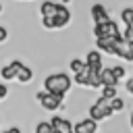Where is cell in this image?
Returning a JSON list of instances; mask_svg holds the SVG:
<instances>
[{
    "instance_id": "cell-32",
    "label": "cell",
    "mask_w": 133,
    "mask_h": 133,
    "mask_svg": "<svg viewBox=\"0 0 133 133\" xmlns=\"http://www.w3.org/2000/svg\"><path fill=\"white\" fill-rule=\"evenodd\" d=\"M131 75H133V73H131Z\"/></svg>"
},
{
    "instance_id": "cell-8",
    "label": "cell",
    "mask_w": 133,
    "mask_h": 133,
    "mask_svg": "<svg viewBox=\"0 0 133 133\" xmlns=\"http://www.w3.org/2000/svg\"><path fill=\"white\" fill-rule=\"evenodd\" d=\"M56 17V23H58V29H62V27H66L69 23H71V10L64 6V4H60L58 6V12L54 15Z\"/></svg>"
},
{
    "instance_id": "cell-17",
    "label": "cell",
    "mask_w": 133,
    "mask_h": 133,
    "mask_svg": "<svg viewBox=\"0 0 133 133\" xmlns=\"http://www.w3.org/2000/svg\"><path fill=\"white\" fill-rule=\"evenodd\" d=\"M35 133H56V131H54V127H52L50 121H39L35 125Z\"/></svg>"
},
{
    "instance_id": "cell-23",
    "label": "cell",
    "mask_w": 133,
    "mask_h": 133,
    "mask_svg": "<svg viewBox=\"0 0 133 133\" xmlns=\"http://www.w3.org/2000/svg\"><path fill=\"white\" fill-rule=\"evenodd\" d=\"M6 39H8V31H6V27L0 25V44H4Z\"/></svg>"
},
{
    "instance_id": "cell-18",
    "label": "cell",
    "mask_w": 133,
    "mask_h": 133,
    "mask_svg": "<svg viewBox=\"0 0 133 133\" xmlns=\"http://www.w3.org/2000/svg\"><path fill=\"white\" fill-rule=\"evenodd\" d=\"M69 69H71V73H79V71L85 69V60H81V58H73V60L69 62Z\"/></svg>"
},
{
    "instance_id": "cell-19",
    "label": "cell",
    "mask_w": 133,
    "mask_h": 133,
    "mask_svg": "<svg viewBox=\"0 0 133 133\" xmlns=\"http://www.w3.org/2000/svg\"><path fill=\"white\" fill-rule=\"evenodd\" d=\"M102 96L108 100L116 98V85H102Z\"/></svg>"
},
{
    "instance_id": "cell-4",
    "label": "cell",
    "mask_w": 133,
    "mask_h": 133,
    "mask_svg": "<svg viewBox=\"0 0 133 133\" xmlns=\"http://www.w3.org/2000/svg\"><path fill=\"white\" fill-rule=\"evenodd\" d=\"M94 35H96V37H123L121 31H118V25H116L112 19L94 23Z\"/></svg>"
},
{
    "instance_id": "cell-30",
    "label": "cell",
    "mask_w": 133,
    "mask_h": 133,
    "mask_svg": "<svg viewBox=\"0 0 133 133\" xmlns=\"http://www.w3.org/2000/svg\"><path fill=\"white\" fill-rule=\"evenodd\" d=\"M0 12H2V2H0Z\"/></svg>"
},
{
    "instance_id": "cell-25",
    "label": "cell",
    "mask_w": 133,
    "mask_h": 133,
    "mask_svg": "<svg viewBox=\"0 0 133 133\" xmlns=\"http://www.w3.org/2000/svg\"><path fill=\"white\" fill-rule=\"evenodd\" d=\"M127 42H133V27H125V35H123Z\"/></svg>"
},
{
    "instance_id": "cell-31",
    "label": "cell",
    "mask_w": 133,
    "mask_h": 133,
    "mask_svg": "<svg viewBox=\"0 0 133 133\" xmlns=\"http://www.w3.org/2000/svg\"><path fill=\"white\" fill-rule=\"evenodd\" d=\"M0 123H2V121H0Z\"/></svg>"
},
{
    "instance_id": "cell-27",
    "label": "cell",
    "mask_w": 133,
    "mask_h": 133,
    "mask_svg": "<svg viewBox=\"0 0 133 133\" xmlns=\"http://www.w3.org/2000/svg\"><path fill=\"white\" fill-rule=\"evenodd\" d=\"M2 133H21V129H19V127H8V129H4Z\"/></svg>"
},
{
    "instance_id": "cell-14",
    "label": "cell",
    "mask_w": 133,
    "mask_h": 133,
    "mask_svg": "<svg viewBox=\"0 0 133 133\" xmlns=\"http://www.w3.org/2000/svg\"><path fill=\"white\" fill-rule=\"evenodd\" d=\"M0 77H2L4 81H12V79H17V69L8 62V64H4V66L0 69Z\"/></svg>"
},
{
    "instance_id": "cell-28",
    "label": "cell",
    "mask_w": 133,
    "mask_h": 133,
    "mask_svg": "<svg viewBox=\"0 0 133 133\" xmlns=\"http://www.w3.org/2000/svg\"><path fill=\"white\" fill-rule=\"evenodd\" d=\"M131 129H133V114H131Z\"/></svg>"
},
{
    "instance_id": "cell-2",
    "label": "cell",
    "mask_w": 133,
    "mask_h": 133,
    "mask_svg": "<svg viewBox=\"0 0 133 133\" xmlns=\"http://www.w3.org/2000/svg\"><path fill=\"white\" fill-rule=\"evenodd\" d=\"M112 114H114L112 104H110V100L104 98V96H100V98L89 106V116H91L94 121H104V118H110Z\"/></svg>"
},
{
    "instance_id": "cell-7",
    "label": "cell",
    "mask_w": 133,
    "mask_h": 133,
    "mask_svg": "<svg viewBox=\"0 0 133 133\" xmlns=\"http://www.w3.org/2000/svg\"><path fill=\"white\" fill-rule=\"evenodd\" d=\"M98 131V121H94L91 116L75 123V133H96Z\"/></svg>"
},
{
    "instance_id": "cell-21",
    "label": "cell",
    "mask_w": 133,
    "mask_h": 133,
    "mask_svg": "<svg viewBox=\"0 0 133 133\" xmlns=\"http://www.w3.org/2000/svg\"><path fill=\"white\" fill-rule=\"evenodd\" d=\"M110 104H112V110H114V112H121V110H125V102H123L118 96H116V98H112V100H110Z\"/></svg>"
},
{
    "instance_id": "cell-5",
    "label": "cell",
    "mask_w": 133,
    "mask_h": 133,
    "mask_svg": "<svg viewBox=\"0 0 133 133\" xmlns=\"http://www.w3.org/2000/svg\"><path fill=\"white\" fill-rule=\"evenodd\" d=\"M121 37H96V46L100 52H106L110 56H116V42Z\"/></svg>"
},
{
    "instance_id": "cell-13",
    "label": "cell",
    "mask_w": 133,
    "mask_h": 133,
    "mask_svg": "<svg viewBox=\"0 0 133 133\" xmlns=\"http://www.w3.org/2000/svg\"><path fill=\"white\" fill-rule=\"evenodd\" d=\"M89 73H91V69L85 64V69H83V71L75 73V83H77V85H81V87H87V83H89Z\"/></svg>"
},
{
    "instance_id": "cell-20",
    "label": "cell",
    "mask_w": 133,
    "mask_h": 133,
    "mask_svg": "<svg viewBox=\"0 0 133 133\" xmlns=\"http://www.w3.org/2000/svg\"><path fill=\"white\" fill-rule=\"evenodd\" d=\"M42 25H44L46 29H58L56 17H42Z\"/></svg>"
},
{
    "instance_id": "cell-15",
    "label": "cell",
    "mask_w": 133,
    "mask_h": 133,
    "mask_svg": "<svg viewBox=\"0 0 133 133\" xmlns=\"http://www.w3.org/2000/svg\"><path fill=\"white\" fill-rule=\"evenodd\" d=\"M31 79H33V71H31L29 66H25V64H23V66H21V71L17 73V81H19V83H29Z\"/></svg>"
},
{
    "instance_id": "cell-9",
    "label": "cell",
    "mask_w": 133,
    "mask_h": 133,
    "mask_svg": "<svg viewBox=\"0 0 133 133\" xmlns=\"http://www.w3.org/2000/svg\"><path fill=\"white\" fill-rule=\"evenodd\" d=\"M100 77H102V85H118V79H116L112 66H102Z\"/></svg>"
},
{
    "instance_id": "cell-1",
    "label": "cell",
    "mask_w": 133,
    "mask_h": 133,
    "mask_svg": "<svg viewBox=\"0 0 133 133\" xmlns=\"http://www.w3.org/2000/svg\"><path fill=\"white\" fill-rule=\"evenodd\" d=\"M71 85H73V79L66 73H52L44 79V89H48L52 94H58V96H66Z\"/></svg>"
},
{
    "instance_id": "cell-16",
    "label": "cell",
    "mask_w": 133,
    "mask_h": 133,
    "mask_svg": "<svg viewBox=\"0 0 133 133\" xmlns=\"http://www.w3.org/2000/svg\"><path fill=\"white\" fill-rule=\"evenodd\" d=\"M121 19L125 23V27H133V6H127L121 10Z\"/></svg>"
},
{
    "instance_id": "cell-22",
    "label": "cell",
    "mask_w": 133,
    "mask_h": 133,
    "mask_svg": "<svg viewBox=\"0 0 133 133\" xmlns=\"http://www.w3.org/2000/svg\"><path fill=\"white\" fill-rule=\"evenodd\" d=\"M112 71H114V75H116V79H118V81H123V79H125V69H123V66H112Z\"/></svg>"
},
{
    "instance_id": "cell-6",
    "label": "cell",
    "mask_w": 133,
    "mask_h": 133,
    "mask_svg": "<svg viewBox=\"0 0 133 133\" xmlns=\"http://www.w3.org/2000/svg\"><path fill=\"white\" fill-rule=\"evenodd\" d=\"M50 123H52V127H54L56 133H75V125L71 121L62 118V116H52Z\"/></svg>"
},
{
    "instance_id": "cell-29",
    "label": "cell",
    "mask_w": 133,
    "mask_h": 133,
    "mask_svg": "<svg viewBox=\"0 0 133 133\" xmlns=\"http://www.w3.org/2000/svg\"><path fill=\"white\" fill-rule=\"evenodd\" d=\"M66 2H71V0H62V4H66Z\"/></svg>"
},
{
    "instance_id": "cell-24",
    "label": "cell",
    "mask_w": 133,
    "mask_h": 133,
    "mask_svg": "<svg viewBox=\"0 0 133 133\" xmlns=\"http://www.w3.org/2000/svg\"><path fill=\"white\" fill-rule=\"evenodd\" d=\"M125 89H127V91H129V94L133 96V75H131V77H129V79L125 81Z\"/></svg>"
},
{
    "instance_id": "cell-3",
    "label": "cell",
    "mask_w": 133,
    "mask_h": 133,
    "mask_svg": "<svg viewBox=\"0 0 133 133\" xmlns=\"http://www.w3.org/2000/svg\"><path fill=\"white\" fill-rule=\"evenodd\" d=\"M35 100L39 102V106L44 108V110H58V108H62V100H64V96H58V94H52V91H48V89H42V91H37L35 94Z\"/></svg>"
},
{
    "instance_id": "cell-10",
    "label": "cell",
    "mask_w": 133,
    "mask_h": 133,
    "mask_svg": "<svg viewBox=\"0 0 133 133\" xmlns=\"http://www.w3.org/2000/svg\"><path fill=\"white\" fill-rule=\"evenodd\" d=\"M85 64L94 69H102V52L100 50H89L85 56Z\"/></svg>"
},
{
    "instance_id": "cell-12",
    "label": "cell",
    "mask_w": 133,
    "mask_h": 133,
    "mask_svg": "<svg viewBox=\"0 0 133 133\" xmlns=\"http://www.w3.org/2000/svg\"><path fill=\"white\" fill-rule=\"evenodd\" d=\"M58 2H50V0H46V2H42V6H39V15L42 17H54L56 12H58Z\"/></svg>"
},
{
    "instance_id": "cell-26",
    "label": "cell",
    "mask_w": 133,
    "mask_h": 133,
    "mask_svg": "<svg viewBox=\"0 0 133 133\" xmlns=\"http://www.w3.org/2000/svg\"><path fill=\"white\" fill-rule=\"evenodd\" d=\"M6 96H8V87H6L4 83H0V100H4Z\"/></svg>"
},
{
    "instance_id": "cell-11",
    "label": "cell",
    "mask_w": 133,
    "mask_h": 133,
    "mask_svg": "<svg viewBox=\"0 0 133 133\" xmlns=\"http://www.w3.org/2000/svg\"><path fill=\"white\" fill-rule=\"evenodd\" d=\"M106 19H110V17H108V10L104 8V4H94L91 6V21L100 23V21H106Z\"/></svg>"
}]
</instances>
